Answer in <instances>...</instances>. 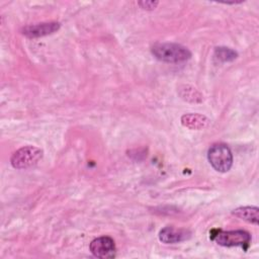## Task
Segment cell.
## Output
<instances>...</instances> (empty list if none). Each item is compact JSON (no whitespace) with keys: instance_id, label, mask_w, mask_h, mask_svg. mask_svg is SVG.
I'll use <instances>...</instances> for the list:
<instances>
[{"instance_id":"cell-1","label":"cell","mask_w":259,"mask_h":259,"mask_svg":"<svg viewBox=\"0 0 259 259\" xmlns=\"http://www.w3.org/2000/svg\"><path fill=\"white\" fill-rule=\"evenodd\" d=\"M156 59L165 63H181L190 59V51L181 45L174 42H158L151 49Z\"/></svg>"},{"instance_id":"cell-2","label":"cell","mask_w":259,"mask_h":259,"mask_svg":"<svg viewBox=\"0 0 259 259\" xmlns=\"http://www.w3.org/2000/svg\"><path fill=\"white\" fill-rule=\"evenodd\" d=\"M209 164L218 172H228L233 165V154L225 144H214L207 152Z\"/></svg>"},{"instance_id":"cell-3","label":"cell","mask_w":259,"mask_h":259,"mask_svg":"<svg viewBox=\"0 0 259 259\" xmlns=\"http://www.w3.org/2000/svg\"><path fill=\"white\" fill-rule=\"evenodd\" d=\"M44 152L33 146H25L15 151L10 159V163L15 169H26L34 166L42 158Z\"/></svg>"},{"instance_id":"cell-4","label":"cell","mask_w":259,"mask_h":259,"mask_svg":"<svg viewBox=\"0 0 259 259\" xmlns=\"http://www.w3.org/2000/svg\"><path fill=\"white\" fill-rule=\"evenodd\" d=\"M211 239L219 245L224 247H234L239 246L242 248H247L251 242V236L248 232L243 230L236 231H221L217 230L212 234Z\"/></svg>"},{"instance_id":"cell-5","label":"cell","mask_w":259,"mask_h":259,"mask_svg":"<svg viewBox=\"0 0 259 259\" xmlns=\"http://www.w3.org/2000/svg\"><path fill=\"white\" fill-rule=\"evenodd\" d=\"M93 256L100 259L113 258L116 253L114 241L107 236H102L94 239L89 246Z\"/></svg>"},{"instance_id":"cell-6","label":"cell","mask_w":259,"mask_h":259,"mask_svg":"<svg viewBox=\"0 0 259 259\" xmlns=\"http://www.w3.org/2000/svg\"><path fill=\"white\" fill-rule=\"evenodd\" d=\"M60 23L59 22H42L32 25H27L22 28L21 32L23 35L29 38L41 37L49 34H52L59 30Z\"/></svg>"},{"instance_id":"cell-7","label":"cell","mask_w":259,"mask_h":259,"mask_svg":"<svg viewBox=\"0 0 259 259\" xmlns=\"http://www.w3.org/2000/svg\"><path fill=\"white\" fill-rule=\"evenodd\" d=\"M190 232L185 229L165 227L159 233V239L165 244H175L190 238Z\"/></svg>"},{"instance_id":"cell-8","label":"cell","mask_w":259,"mask_h":259,"mask_svg":"<svg viewBox=\"0 0 259 259\" xmlns=\"http://www.w3.org/2000/svg\"><path fill=\"white\" fill-rule=\"evenodd\" d=\"M181 123L183 126L190 130H203L210 123L208 117L199 113H186L181 116Z\"/></svg>"},{"instance_id":"cell-9","label":"cell","mask_w":259,"mask_h":259,"mask_svg":"<svg viewBox=\"0 0 259 259\" xmlns=\"http://www.w3.org/2000/svg\"><path fill=\"white\" fill-rule=\"evenodd\" d=\"M233 214L248 223L258 225L259 209L257 206H241L234 209Z\"/></svg>"},{"instance_id":"cell-10","label":"cell","mask_w":259,"mask_h":259,"mask_svg":"<svg viewBox=\"0 0 259 259\" xmlns=\"http://www.w3.org/2000/svg\"><path fill=\"white\" fill-rule=\"evenodd\" d=\"M214 57L221 62H232L238 57V54L231 48L218 47L214 49Z\"/></svg>"},{"instance_id":"cell-11","label":"cell","mask_w":259,"mask_h":259,"mask_svg":"<svg viewBox=\"0 0 259 259\" xmlns=\"http://www.w3.org/2000/svg\"><path fill=\"white\" fill-rule=\"evenodd\" d=\"M179 94L182 99L190 102H199L201 100V94L193 87L188 85H183L179 89Z\"/></svg>"},{"instance_id":"cell-12","label":"cell","mask_w":259,"mask_h":259,"mask_svg":"<svg viewBox=\"0 0 259 259\" xmlns=\"http://www.w3.org/2000/svg\"><path fill=\"white\" fill-rule=\"evenodd\" d=\"M138 4L141 6V8L143 9H147V10H153L155 9L159 2L158 1H139Z\"/></svg>"}]
</instances>
